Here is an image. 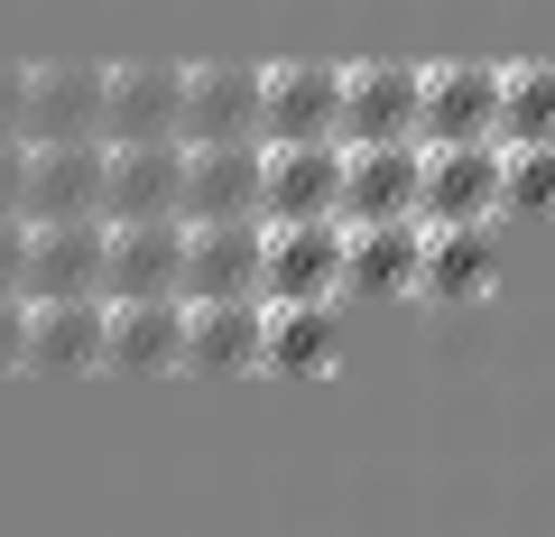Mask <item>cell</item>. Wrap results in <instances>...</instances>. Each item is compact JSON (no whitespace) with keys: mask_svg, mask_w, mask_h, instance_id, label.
Segmentation results:
<instances>
[{"mask_svg":"<svg viewBox=\"0 0 555 537\" xmlns=\"http://www.w3.org/2000/svg\"><path fill=\"white\" fill-rule=\"evenodd\" d=\"M259 297H214V306H185V361L177 371H204V380H232V371H259Z\"/></svg>","mask_w":555,"mask_h":537,"instance_id":"cell-20","label":"cell"},{"mask_svg":"<svg viewBox=\"0 0 555 537\" xmlns=\"http://www.w3.org/2000/svg\"><path fill=\"white\" fill-rule=\"evenodd\" d=\"M491 287V222H454V232H426L416 251V297H481Z\"/></svg>","mask_w":555,"mask_h":537,"instance_id":"cell-22","label":"cell"},{"mask_svg":"<svg viewBox=\"0 0 555 537\" xmlns=\"http://www.w3.org/2000/svg\"><path fill=\"white\" fill-rule=\"evenodd\" d=\"M28 140H102V65L83 56L28 65Z\"/></svg>","mask_w":555,"mask_h":537,"instance_id":"cell-18","label":"cell"},{"mask_svg":"<svg viewBox=\"0 0 555 537\" xmlns=\"http://www.w3.org/2000/svg\"><path fill=\"white\" fill-rule=\"evenodd\" d=\"M28 279V214H0V297H20Z\"/></svg>","mask_w":555,"mask_h":537,"instance_id":"cell-25","label":"cell"},{"mask_svg":"<svg viewBox=\"0 0 555 537\" xmlns=\"http://www.w3.org/2000/svg\"><path fill=\"white\" fill-rule=\"evenodd\" d=\"M343 222H269L259 241V306H334Z\"/></svg>","mask_w":555,"mask_h":537,"instance_id":"cell-2","label":"cell"},{"mask_svg":"<svg viewBox=\"0 0 555 537\" xmlns=\"http://www.w3.org/2000/svg\"><path fill=\"white\" fill-rule=\"evenodd\" d=\"M416 251H426V222H352L334 297H416Z\"/></svg>","mask_w":555,"mask_h":537,"instance_id":"cell-19","label":"cell"},{"mask_svg":"<svg viewBox=\"0 0 555 537\" xmlns=\"http://www.w3.org/2000/svg\"><path fill=\"white\" fill-rule=\"evenodd\" d=\"M185 361V297H102V371L158 380Z\"/></svg>","mask_w":555,"mask_h":537,"instance_id":"cell-8","label":"cell"},{"mask_svg":"<svg viewBox=\"0 0 555 537\" xmlns=\"http://www.w3.org/2000/svg\"><path fill=\"white\" fill-rule=\"evenodd\" d=\"M28 222H83L102 214V140H28Z\"/></svg>","mask_w":555,"mask_h":537,"instance_id":"cell-12","label":"cell"},{"mask_svg":"<svg viewBox=\"0 0 555 537\" xmlns=\"http://www.w3.org/2000/svg\"><path fill=\"white\" fill-rule=\"evenodd\" d=\"M491 214H500V149L491 140L426 149V167H416V222L454 232V222H491Z\"/></svg>","mask_w":555,"mask_h":537,"instance_id":"cell-3","label":"cell"},{"mask_svg":"<svg viewBox=\"0 0 555 537\" xmlns=\"http://www.w3.org/2000/svg\"><path fill=\"white\" fill-rule=\"evenodd\" d=\"M177 112H185V65L158 56L102 65V140H177Z\"/></svg>","mask_w":555,"mask_h":537,"instance_id":"cell-9","label":"cell"},{"mask_svg":"<svg viewBox=\"0 0 555 537\" xmlns=\"http://www.w3.org/2000/svg\"><path fill=\"white\" fill-rule=\"evenodd\" d=\"M185 222H232L259 214V140H185Z\"/></svg>","mask_w":555,"mask_h":537,"instance_id":"cell-14","label":"cell"},{"mask_svg":"<svg viewBox=\"0 0 555 537\" xmlns=\"http://www.w3.org/2000/svg\"><path fill=\"white\" fill-rule=\"evenodd\" d=\"M343 65H259V140H334Z\"/></svg>","mask_w":555,"mask_h":537,"instance_id":"cell-13","label":"cell"},{"mask_svg":"<svg viewBox=\"0 0 555 537\" xmlns=\"http://www.w3.org/2000/svg\"><path fill=\"white\" fill-rule=\"evenodd\" d=\"M20 353H28V297H0V380L20 371Z\"/></svg>","mask_w":555,"mask_h":537,"instance_id":"cell-27","label":"cell"},{"mask_svg":"<svg viewBox=\"0 0 555 537\" xmlns=\"http://www.w3.org/2000/svg\"><path fill=\"white\" fill-rule=\"evenodd\" d=\"M177 269H185V214L112 222V251H102V297H177Z\"/></svg>","mask_w":555,"mask_h":537,"instance_id":"cell-15","label":"cell"},{"mask_svg":"<svg viewBox=\"0 0 555 537\" xmlns=\"http://www.w3.org/2000/svg\"><path fill=\"white\" fill-rule=\"evenodd\" d=\"M0 140H28V65H0Z\"/></svg>","mask_w":555,"mask_h":537,"instance_id":"cell-26","label":"cell"},{"mask_svg":"<svg viewBox=\"0 0 555 537\" xmlns=\"http://www.w3.org/2000/svg\"><path fill=\"white\" fill-rule=\"evenodd\" d=\"M259 241L269 222L232 214V222H185V269H177V297L185 306H214V297H259Z\"/></svg>","mask_w":555,"mask_h":537,"instance_id":"cell-6","label":"cell"},{"mask_svg":"<svg viewBox=\"0 0 555 537\" xmlns=\"http://www.w3.org/2000/svg\"><path fill=\"white\" fill-rule=\"evenodd\" d=\"M500 112V65H416V149H454V140H491Z\"/></svg>","mask_w":555,"mask_h":537,"instance_id":"cell-4","label":"cell"},{"mask_svg":"<svg viewBox=\"0 0 555 537\" xmlns=\"http://www.w3.org/2000/svg\"><path fill=\"white\" fill-rule=\"evenodd\" d=\"M500 214H555V140L500 149Z\"/></svg>","mask_w":555,"mask_h":537,"instance_id":"cell-24","label":"cell"},{"mask_svg":"<svg viewBox=\"0 0 555 537\" xmlns=\"http://www.w3.org/2000/svg\"><path fill=\"white\" fill-rule=\"evenodd\" d=\"M343 140H259V222H334Z\"/></svg>","mask_w":555,"mask_h":537,"instance_id":"cell-1","label":"cell"},{"mask_svg":"<svg viewBox=\"0 0 555 537\" xmlns=\"http://www.w3.org/2000/svg\"><path fill=\"white\" fill-rule=\"evenodd\" d=\"M416 167L426 149L416 140H371V149H343V195H334V222H416Z\"/></svg>","mask_w":555,"mask_h":537,"instance_id":"cell-7","label":"cell"},{"mask_svg":"<svg viewBox=\"0 0 555 537\" xmlns=\"http://www.w3.org/2000/svg\"><path fill=\"white\" fill-rule=\"evenodd\" d=\"M28 195V140H0V214H20Z\"/></svg>","mask_w":555,"mask_h":537,"instance_id":"cell-28","label":"cell"},{"mask_svg":"<svg viewBox=\"0 0 555 537\" xmlns=\"http://www.w3.org/2000/svg\"><path fill=\"white\" fill-rule=\"evenodd\" d=\"M185 195V140H102V222H158Z\"/></svg>","mask_w":555,"mask_h":537,"instance_id":"cell-5","label":"cell"},{"mask_svg":"<svg viewBox=\"0 0 555 537\" xmlns=\"http://www.w3.org/2000/svg\"><path fill=\"white\" fill-rule=\"evenodd\" d=\"M555 140V56L500 65V112H491V149H537Z\"/></svg>","mask_w":555,"mask_h":537,"instance_id":"cell-23","label":"cell"},{"mask_svg":"<svg viewBox=\"0 0 555 537\" xmlns=\"http://www.w3.org/2000/svg\"><path fill=\"white\" fill-rule=\"evenodd\" d=\"M177 140H259V65H185V112Z\"/></svg>","mask_w":555,"mask_h":537,"instance_id":"cell-16","label":"cell"},{"mask_svg":"<svg viewBox=\"0 0 555 537\" xmlns=\"http://www.w3.org/2000/svg\"><path fill=\"white\" fill-rule=\"evenodd\" d=\"M20 371H47V380L102 371V297H28V353H20Z\"/></svg>","mask_w":555,"mask_h":537,"instance_id":"cell-17","label":"cell"},{"mask_svg":"<svg viewBox=\"0 0 555 537\" xmlns=\"http://www.w3.org/2000/svg\"><path fill=\"white\" fill-rule=\"evenodd\" d=\"M102 251H112V222H28V279L20 297H102Z\"/></svg>","mask_w":555,"mask_h":537,"instance_id":"cell-11","label":"cell"},{"mask_svg":"<svg viewBox=\"0 0 555 537\" xmlns=\"http://www.w3.org/2000/svg\"><path fill=\"white\" fill-rule=\"evenodd\" d=\"M334 353H343L334 306H269V316H259V371L315 380V371H334Z\"/></svg>","mask_w":555,"mask_h":537,"instance_id":"cell-21","label":"cell"},{"mask_svg":"<svg viewBox=\"0 0 555 537\" xmlns=\"http://www.w3.org/2000/svg\"><path fill=\"white\" fill-rule=\"evenodd\" d=\"M334 140L343 149H371V140H416V65H343V112H334Z\"/></svg>","mask_w":555,"mask_h":537,"instance_id":"cell-10","label":"cell"}]
</instances>
